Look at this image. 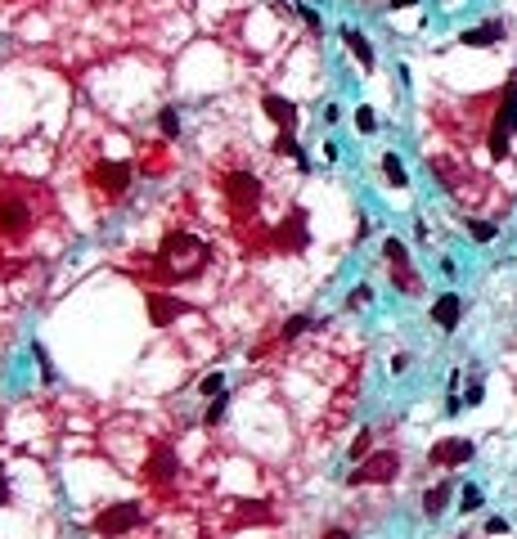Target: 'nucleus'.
I'll list each match as a JSON object with an SVG mask.
<instances>
[{
  "mask_svg": "<svg viewBox=\"0 0 517 539\" xmlns=\"http://www.w3.org/2000/svg\"><path fill=\"white\" fill-rule=\"evenodd\" d=\"M234 517H239V526H266L270 508L266 504H239V508H234Z\"/></svg>",
  "mask_w": 517,
  "mask_h": 539,
  "instance_id": "nucleus-16",
  "label": "nucleus"
},
{
  "mask_svg": "<svg viewBox=\"0 0 517 539\" xmlns=\"http://www.w3.org/2000/svg\"><path fill=\"white\" fill-rule=\"evenodd\" d=\"M306 328H311V315H292V320L284 324V341H297Z\"/></svg>",
  "mask_w": 517,
  "mask_h": 539,
  "instance_id": "nucleus-18",
  "label": "nucleus"
},
{
  "mask_svg": "<svg viewBox=\"0 0 517 539\" xmlns=\"http://www.w3.org/2000/svg\"><path fill=\"white\" fill-rule=\"evenodd\" d=\"M468 234H473L477 243H490L495 238V225H490V220H468Z\"/></svg>",
  "mask_w": 517,
  "mask_h": 539,
  "instance_id": "nucleus-20",
  "label": "nucleus"
},
{
  "mask_svg": "<svg viewBox=\"0 0 517 539\" xmlns=\"http://www.w3.org/2000/svg\"><path fill=\"white\" fill-rule=\"evenodd\" d=\"M9 504V481H5V468H0V508Z\"/></svg>",
  "mask_w": 517,
  "mask_h": 539,
  "instance_id": "nucleus-28",
  "label": "nucleus"
},
{
  "mask_svg": "<svg viewBox=\"0 0 517 539\" xmlns=\"http://www.w3.org/2000/svg\"><path fill=\"white\" fill-rule=\"evenodd\" d=\"M144 521V512H140V504H113V508H100L95 512V535H104V539H117V535H126V531H135V526Z\"/></svg>",
  "mask_w": 517,
  "mask_h": 539,
  "instance_id": "nucleus-2",
  "label": "nucleus"
},
{
  "mask_svg": "<svg viewBox=\"0 0 517 539\" xmlns=\"http://www.w3.org/2000/svg\"><path fill=\"white\" fill-rule=\"evenodd\" d=\"M225 198L234 212H256V202H261V180L252 176V171H230L225 176Z\"/></svg>",
  "mask_w": 517,
  "mask_h": 539,
  "instance_id": "nucleus-3",
  "label": "nucleus"
},
{
  "mask_svg": "<svg viewBox=\"0 0 517 539\" xmlns=\"http://www.w3.org/2000/svg\"><path fill=\"white\" fill-rule=\"evenodd\" d=\"M504 36V23H486V28H473V32H463V45H495Z\"/></svg>",
  "mask_w": 517,
  "mask_h": 539,
  "instance_id": "nucleus-14",
  "label": "nucleus"
},
{
  "mask_svg": "<svg viewBox=\"0 0 517 539\" xmlns=\"http://www.w3.org/2000/svg\"><path fill=\"white\" fill-rule=\"evenodd\" d=\"M513 131H517V77L504 85V108L495 117V131H490V157H495V162L509 157V135Z\"/></svg>",
  "mask_w": 517,
  "mask_h": 539,
  "instance_id": "nucleus-1",
  "label": "nucleus"
},
{
  "mask_svg": "<svg viewBox=\"0 0 517 539\" xmlns=\"http://www.w3.org/2000/svg\"><path fill=\"white\" fill-rule=\"evenodd\" d=\"M176 472H180L176 454H171L167 445H153V454H149V481H153L158 490H167L171 481H176Z\"/></svg>",
  "mask_w": 517,
  "mask_h": 539,
  "instance_id": "nucleus-6",
  "label": "nucleus"
},
{
  "mask_svg": "<svg viewBox=\"0 0 517 539\" xmlns=\"http://www.w3.org/2000/svg\"><path fill=\"white\" fill-rule=\"evenodd\" d=\"M369 440H374V432L364 427V432L355 436V445H351V459H364V454H369Z\"/></svg>",
  "mask_w": 517,
  "mask_h": 539,
  "instance_id": "nucleus-25",
  "label": "nucleus"
},
{
  "mask_svg": "<svg viewBox=\"0 0 517 539\" xmlns=\"http://www.w3.org/2000/svg\"><path fill=\"white\" fill-rule=\"evenodd\" d=\"M0 229H5V234H23V229H28V207L23 202L0 207Z\"/></svg>",
  "mask_w": 517,
  "mask_h": 539,
  "instance_id": "nucleus-12",
  "label": "nucleus"
},
{
  "mask_svg": "<svg viewBox=\"0 0 517 539\" xmlns=\"http://www.w3.org/2000/svg\"><path fill=\"white\" fill-rule=\"evenodd\" d=\"M473 459V440H441V445L432 449V463H441V468H459V463Z\"/></svg>",
  "mask_w": 517,
  "mask_h": 539,
  "instance_id": "nucleus-9",
  "label": "nucleus"
},
{
  "mask_svg": "<svg viewBox=\"0 0 517 539\" xmlns=\"http://www.w3.org/2000/svg\"><path fill=\"white\" fill-rule=\"evenodd\" d=\"M473 508H482V490L468 485V490H463V512H473Z\"/></svg>",
  "mask_w": 517,
  "mask_h": 539,
  "instance_id": "nucleus-26",
  "label": "nucleus"
},
{
  "mask_svg": "<svg viewBox=\"0 0 517 539\" xmlns=\"http://www.w3.org/2000/svg\"><path fill=\"white\" fill-rule=\"evenodd\" d=\"M369 297H374V292H369V288H364V284H360V288H355V292H351V305H364V301H369Z\"/></svg>",
  "mask_w": 517,
  "mask_h": 539,
  "instance_id": "nucleus-27",
  "label": "nucleus"
},
{
  "mask_svg": "<svg viewBox=\"0 0 517 539\" xmlns=\"http://www.w3.org/2000/svg\"><path fill=\"white\" fill-rule=\"evenodd\" d=\"M261 108H266V117L275 121L279 131H288V135L297 131V108H292L288 99H279V95H266V99H261Z\"/></svg>",
  "mask_w": 517,
  "mask_h": 539,
  "instance_id": "nucleus-10",
  "label": "nucleus"
},
{
  "mask_svg": "<svg viewBox=\"0 0 517 539\" xmlns=\"http://www.w3.org/2000/svg\"><path fill=\"white\" fill-rule=\"evenodd\" d=\"M198 391H203V396H220V391H225V377H220V373H207L203 382H198Z\"/></svg>",
  "mask_w": 517,
  "mask_h": 539,
  "instance_id": "nucleus-23",
  "label": "nucleus"
},
{
  "mask_svg": "<svg viewBox=\"0 0 517 539\" xmlns=\"http://www.w3.org/2000/svg\"><path fill=\"white\" fill-rule=\"evenodd\" d=\"M342 41H347V45H351V54H355V59H360V68H364V72H369V68H374V45H369V41H364V36H360V32H355V28H347V32H342Z\"/></svg>",
  "mask_w": 517,
  "mask_h": 539,
  "instance_id": "nucleus-13",
  "label": "nucleus"
},
{
  "mask_svg": "<svg viewBox=\"0 0 517 539\" xmlns=\"http://www.w3.org/2000/svg\"><path fill=\"white\" fill-rule=\"evenodd\" d=\"M396 468H400V459L391 454V449H383V454H374L369 463H360V468L351 472V481H347V485H374V481H391V476H396Z\"/></svg>",
  "mask_w": 517,
  "mask_h": 539,
  "instance_id": "nucleus-4",
  "label": "nucleus"
},
{
  "mask_svg": "<svg viewBox=\"0 0 517 539\" xmlns=\"http://www.w3.org/2000/svg\"><path fill=\"white\" fill-rule=\"evenodd\" d=\"M446 504H450V485H432L423 495V512L427 517H441V512H446Z\"/></svg>",
  "mask_w": 517,
  "mask_h": 539,
  "instance_id": "nucleus-15",
  "label": "nucleus"
},
{
  "mask_svg": "<svg viewBox=\"0 0 517 539\" xmlns=\"http://www.w3.org/2000/svg\"><path fill=\"white\" fill-rule=\"evenodd\" d=\"M32 355H36V364H41V377H45V382H54V364H50V355H45L41 341H32Z\"/></svg>",
  "mask_w": 517,
  "mask_h": 539,
  "instance_id": "nucleus-21",
  "label": "nucleus"
},
{
  "mask_svg": "<svg viewBox=\"0 0 517 539\" xmlns=\"http://www.w3.org/2000/svg\"><path fill=\"white\" fill-rule=\"evenodd\" d=\"M432 320H436V328H446V333H454V328H459V320H463V301L454 297V292H446V297H436V305H432Z\"/></svg>",
  "mask_w": 517,
  "mask_h": 539,
  "instance_id": "nucleus-11",
  "label": "nucleus"
},
{
  "mask_svg": "<svg viewBox=\"0 0 517 539\" xmlns=\"http://www.w3.org/2000/svg\"><path fill=\"white\" fill-rule=\"evenodd\" d=\"M383 171H387V180H391L396 189L405 185V180H410V176H405V166H400V157H396V153H387V157H383Z\"/></svg>",
  "mask_w": 517,
  "mask_h": 539,
  "instance_id": "nucleus-17",
  "label": "nucleus"
},
{
  "mask_svg": "<svg viewBox=\"0 0 517 539\" xmlns=\"http://www.w3.org/2000/svg\"><path fill=\"white\" fill-rule=\"evenodd\" d=\"M387 256H391V279H396V288L400 292H418V279L410 274V256H405V243H396V238H387Z\"/></svg>",
  "mask_w": 517,
  "mask_h": 539,
  "instance_id": "nucleus-8",
  "label": "nucleus"
},
{
  "mask_svg": "<svg viewBox=\"0 0 517 539\" xmlns=\"http://www.w3.org/2000/svg\"><path fill=\"white\" fill-rule=\"evenodd\" d=\"M324 539H351V531H324Z\"/></svg>",
  "mask_w": 517,
  "mask_h": 539,
  "instance_id": "nucleus-29",
  "label": "nucleus"
},
{
  "mask_svg": "<svg viewBox=\"0 0 517 539\" xmlns=\"http://www.w3.org/2000/svg\"><path fill=\"white\" fill-rule=\"evenodd\" d=\"M194 305L189 301H180V297H167V292H153L149 297V324L153 328H167V324H176L180 315H189Z\"/></svg>",
  "mask_w": 517,
  "mask_h": 539,
  "instance_id": "nucleus-5",
  "label": "nucleus"
},
{
  "mask_svg": "<svg viewBox=\"0 0 517 539\" xmlns=\"http://www.w3.org/2000/svg\"><path fill=\"white\" fill-rule=\"evenodd\" d=\"M391 5H396V9H410V5H418V0H391Z\"/></svg>",
  "mask_w": 517,
  "mask_h": 539,
  "instance_id": "nucleus-30",
  "label": "nucleus"
},
{
  "mask_svg": "<svg viewBox=\"0 0 517 539\" xmlns=\"http://www.w3.org/2000/svg\"><path fill=\"white\" fill-rule=\"evenodd\" d=\"M158 126H162V135H171V140H176V135H180V117H176V108H162V113H158Z\"/></svg>",
  "mask_w": 517,
  "mask_h": 539,
  "instance_id": "nucleus-19",
  "label": "nucleus"
},
{
  "mask_svg": "<svg viewBox=\"0 0 517 539\" xmlns=\"http://www.w3.org/2000/svg\"><path fill=\"white\" fill-rule=\"evenodd\" d=\"M225 409H230V400L225 396H212V404H207V427H216L220 418H225Z\"/></svg>",
  "mask_w": 517,
  "mask_h": 539,
  "instance_id": "nucleus-22",
  "label": "nucleus"
},
{
  "mask_svg": "<svg viewBox=\"0 0 517 539\" xmlns=\"http://www.w3.org/2000/svg\"><path fill=\"white\" fill-rule=\"evenodd\" d=\"M90 180H95V185H104L113 198H121V193H126V185H131V166H126V162H100Z\"/></svg>",
  "mask_w": 517,
  "mask_h": 539,
  "instance_id": "nucleus-7",
  "label": "nucleus"
},
{
  "mask_svg": "<svg viewBox=\"0 0 517 539\" xmlns=\"http://www.w3.org/2000/svg\"><path fill=\"white\" fill-rule=\"evenodd\" d=\"M355 126H360L364 135H369V131H378V117H374V108H355Z\"/></svg>",
  "mask_w": 517,
  "mask_h": 539,
  "instance_id": "nucleus-24",
  "label": "nucleus"
}]
</instances>
